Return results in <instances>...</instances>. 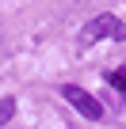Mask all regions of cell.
Returning <instances> with one entry per match:
<instances>
[{
  "instance_id": "obj_1",
  "label": "cell",
  "mask_w": 126,
  "mask_h": 129,
  "mask_svg": "<svg viewBox=\"0 0 126 129\" xmlns=\"http://www.w3.org/2000/svg\"><path fill=\"white\" fill-rule=\"evenodd\" d=\"M96 38H115V42H122V38H126V23L115 19V15H96V19H88V27H84V42H96Z\"/></svg>"
},
{
  "instance_id": "obj_2",
  "label": "cell",
  "mask_w": 126,
  "mask_h": 129,
  "mask_svg": "<svg viewBox=\"0 0 126 129\" xmlns=\"http://www.w3.org/2000/svg\"><path fill=\"white\" fill-rule=\"evenodd\" d=\"M61 95H65V103H73L88 121H103V106H99V99H96V95H88L84 87L69 84V87H61Z\"/></svg>"
},
{
  "instance_id": "obj_3",
  "label": "cell",
  "mask_w": 126,
  "mask_h": 129,
  "mask_svg": "<svg viewBox=\"0 0 126 129\" xmlns=\"http://www.w3.org/2000/svg\"><path fill=\"white\" fill-rule=\"evenodd\" d=\"M12 114H15V99H12V95H4V99H0V125L12 121Z\"/></svg>"
},
{
  "instance_id": "obj_4",
  "label": "cell",
  "mask_w": 126,
  "mask_h": 129,
  "mask_svg": "<svg viewBox=\"0 0 126 129\" xmlns=\"http://www.w3.org/2000/svg\"><path fill=\"white\" fill-rule=\"evenodd\" d=\"M107 84L118 87V91H126V64H122V69H115V72H107Z\"/></svg>"
}]
</instances>
